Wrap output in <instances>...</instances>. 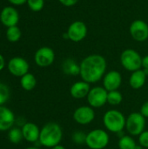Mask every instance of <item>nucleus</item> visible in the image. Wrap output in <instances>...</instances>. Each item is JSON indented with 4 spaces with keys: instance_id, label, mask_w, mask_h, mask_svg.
Instances as JSON below:
<instances>
[{
    "instance_id": "f257e3e1",
    "label": "nucleus",
    "mask_w": 148,
    "mask_h": 149,
    "mask_svg": "<svg viewBox=\"0 0 148 149\" xmlns=\"http://www.w3.org/2000/svg\"><path fill=\"white\" fill-rule=\"evenodd\" d=\"M81 79L91 84L96 83L104 78L106 70V58L99 54H92L85 57L79 65Z\"/></svg>"
},
{
    "instance_id": "f03ea898",
    "label": "nucleus",
    "mask_w": 148,
    "mask_h": 149,
    "mask_svg": "<svg viewBox=\"0 0 148 149\" xmlns=\"http://www.w3.org/2000/svg\"><path fill=\"white\" fill-rule=\"evenodd\" d=\"M63 138V130L61 127L55 122L45 124L40 130L38 141L46 148H53L60 143Z\"/></svg>"
},
{
    "instance_id": "7ed1b4c3",
    "label": "nucleus",
    "mask_w": 148,
    "mask_h": 149,
    "mask_svg": "<svg viewBox=\"0 0 148 149\" xmlns=\"http://www.w3.org/2000/svg\"><path fill=\"white\" fill-rule=\"evenodd\" d=\"M103 123L105 127L108 131L115 134H120L126 127V119L121 112L112 109L107 111L104 114Z\"/></svg>"
},
{
    "instance_id": "20e7f679",
    "label": "nucleus",
    "mask_w": 148,
    "mask_h": 149,
    "mask_svg": "<svg viewBox=\"0 0 148 149\" xmlns=\"http://www.w3.org/2000/svg\"><path fill=\"white\" fill-rule=\"evenodd\" d=\"M110 138L103 129H94L86 134L85 145L90 149H104L107 147Z\"/></svg>"
},
{
    "instance_id": "39448f33",
    "label": "nucleus",
    "mask_w": 148,
    "mask_h": 149,
    "mask_svg": "<svg viewBox=\"0 0 148 149\" xmlns=\"http://www.w3.org/2000/svg\"><path fill=\"white\" fill-rule=\"evenodd\" d=\"M120 62L126 70L132 72L140 70L142 67L141 56L138 52L133 49H126L121 53Z\"/></svg>"
},
{
    "instance_id": "423d86ee",
    "label": "nucleus",
    "mask_w": 148,
    "mask_h": 149,
    "mask_svg": "<svg viewBox=\"0 0 148 149\" xmlns=\"http://www.w3.org/2000/svg\"><path fill=\"white\" fill-rule=\"evenodd\" d=\"M145 127L146 118L140 113H132L126 118V128L131 135H140L145 131Z\"/></svg>"
},
{
    "instance_id": "0eeeda50",
    "label": "nucleus",
    "mask_w": 148,
    "mask_h": 149,
    "mask_svg": "<svg viewBox=\"0 0 148 149\" xmlns=\"http://www.w3.org/2000/svg\"><path fill=\"white\" fill-rule=\"evenodd\" d=\"M107 93L108 92L103 86H95L91 88L88 95L87 101L91 107L100 108L107 103Z\"/></svg>"
},
{
    "instance_id": "6e6552de",
    "label": "nucleus",
    "mask_w": 148,
    "mask_h": 149,
    "mask_svg": "<svg viewBox=\"0 0 148 149\" xmlns=\"http://www.w3.org/2000/svg\"><path fill=\"white\" fill-rule=\"evenodd\" d=\"M87 34V27L82 21H75L70 24L65 36L73 42L82 41Z\"/></svg>"
},
{
    "instance_id": "1a4fd4ad",
    "label": "nucleus",
    "mask_w": 148,
    "mask_h": 149,
    "mask_svg": "<svg viewBox=\"0 0 148 149\" xmlns=\"http://www.w3.org/2000/svg\"><path fill=\"white\" fill-rule=\"evenodd\" d=\"M95 112L90 106H81L73 113V120L79 125H88L93 121Z\"/></svg>"
},
{
    "instance_id": "9d476101",
    "label": "nucleus",
    "mask_w": 148,
    "mask_h": 149,
    "mask_svg": "<svg viewBox=\"0 0 148 149\" xmlns=\"http://www.w3.org/2000/svg\"><path fill=\"white\" fill-rule=\"evenodd\" d=\"M36 64L40 67H47L50 66L55 59V53L53 50L50 47L44 46L39 48L34 57Z\"/></svg>"
},
{
    "instance_id": "9b49d317",
    "label": "nucleus",
    "mask_w": 148,
    "mask_h": 149,
    "mask_svg": "<svg viewBox=\"0 0 148 149\" xmlns=\"http://www.w3.org/2000/svg\"><path fill=\"white\" fill-rule=\"evenodd\" d=\"M130 34L136 41H146L148 38V24L140 19L133 21L130 25Z\"/></svg>"
},
{
    "instance_id": "f8f14e48",
    "label": "nucleus",
    "mask_w": 148,
    "mask_h": 149,
    "mask_svg": "<svg viewBox=\"0 0 148 149\" xmlns=\"http://www.w3.org/2000/svg\"><path fill=\"white\" fill-rule=\"evenodd\" d=\"M9 72L16 77H23L29 71L28 62L20 57H15L11 58L8 63Z\"/></svg>"
},
{
    "instance_id": "ddd939ff",
    "label": "nucleus",
    "mask_w": 148,
    "mask_h": 149,
    "mask_svg": "<svg viewBox=\"0 0 148 149\" xmlns=\"http://www.w3.org/2000/svg\"><path fill=\"white\" fill-rule=\"evenodd\" d=\"M122 83V76L118 71H110L103 78V87L107 91H116Z\"/></svg>"
},
{
    "instance_id": "4468645a",
    "label": "nucleus",
    "mask_w": 148,
    "mask_h": 149,
    "mask_svg": "<svg viewBox=\"0 0 148 149\" xmlns=\"http://www.w3.org/2000/svg\"><path fill=\"white\" fill-rule=\"evenodd\" d=\"M0 20L3 25L6 27H11L17 25L19 20V15L17 10L11 7H4L0 13Z\"/></svg>"
},
{
    "instance_id": "2eb2a0df",
    "label": "nucleus",
    "mask_w": 148,
    "mask_h": 149,
    "mask_svg": "<svg viewBox=\"0 0 148 149\" xmlns=\"http://www.w3.org/2000/svg\"><path fill=\"white\" fill-rule=\"evenodd\" d=\"M15 122L13 113L7 107L0 106V131L10 130Z\"/></svg>"
},
{
    "instance_id": "dca6fc26",
    "label": "nucleus",
    "mask_w": 148,
    "mask_h": 149,
    "mask_svg": "<svg viewBox=\"0 0 148 149\" xmlns=\"http://www.w3.org/2000/svg\"><path fill=\"white\" fill-rule=\"evenodd\" d=\"M22 133L24 139H25V141L29 142H37L39 140L40 130L38 127L34 123L27 122L24 124L22 127Z\"/></svg>"
},
{
    "instance_id": "f3484780",
    "label": "nucleus",
    "mask_w": 148,
    "mask_h": 149,
    "mask_svg": "<svg viewBox=\"0 0 148 149\" xmlns=\"http://www.w3.org/2000/svg\"><path fill=\"white\" fill-rule=\"evenodd\" d=\"M91 90L90 84L82 80L75 82L70 88V93L74 99H84L87 97L89 92Z\"/></svg>"
},
{
    "instance_id": "a211bd4d",
    "label": "nucleus",
    "mask_w": 148,
    "mask_h": 149,
    "mask_svg": "<svg viewBox=\"0 0 148 149\" xmlns=\"http://www.w3.org/2000/svg\"><path fill=\"white\" fill-rule=\"evenodd\" d=\"M147 76V75L145 72V71L141 70V69L137 70L135 72H133L131 76H130V79H129L130 86L135 90L140 89L146 83Z\"/></svg>"
},
{
    "instance_id": "6ab92c4d",
    "label": "nucleus",
    "mask_w": 148,
    "mask_h": 149,
    "mask_svg": "<svg viewBox=\"0 0 148 149\" xmlns=\"http://www.w3.org/2000/svg\"><path fill=\"white\" fill-rule=\"evenodd\" d=\"M20 84L22 88L24 89L25 91H31L32 89L35 88L37 85V80L33 74L28 72L23 77H21Z\"/></svg>"
},
{
    "instance_id": "aec40b11",
    "label": "nucleus",
    "mask_w": 148,
    "mask_h": 149,
    "mask_svg": "<svg viewBox=\"0 0 148 149\" xmlns=\"http://www.w3.org/2000/svg\"><path fill=\"white\" fill-rule=\"evenodd\" d=\"M63 70L66 74L70 75H78L80 72V67L77 63L71 58L66 59L63 63Z\"/></svg>"
},
{
    "instance_id": "412c9836",
    "label": "nucleus",
    "mask_w": 148,
    "mask_h": 149,
    "mask_svg": "<svg viewBox=\"0 0 148 149\" xmlns=\"http://www.w3.org/2000/svg\"><path fill=\"white\" fill-rule=\"evenodd\" d=\"M118 145L120 149H141V148L137 146L133 138L129 135L121 136Z\"/></svg>"
},
{
    "instance_id": "4be33fe9",
    "label": "nucleus",
    "mask_w": 148,
    "mask_h": 149,
    "mask_svg": "<svg viewBox=\"0 0 148 149\" xmlns=\"http://www.w3.org/2000/svg\"><path fill=\"white\" fill-rule=\"evenodd\" d=\"M123 100V96L118 90L111 91L107 93V103L111 106H118Z\"/></svg>"
},
{
    "instance_id": "5701e85b",
    "label": "nucleus",
    "mask_w": 148,
    "mask_h": 149,
    "mask_svg": "<svg viewBox=\"0 0 148 149\" xmlns=\"http://www.w3.org/2000/svg\"><path fill=\"white\" fill-rule=\"evenodd\" d=\"M6 38L10 42H12V43L18 41L19 38H21L20 29L17 25L9 27L7 29V31H6Z\"/></svg>"
},
{
    "instance_id": "b1692460",
    "label": "nucleus",
    "mask_w": 148,
    "mask_h": 149,
    "mask_svg": "<svg viewBox=\"0 0 148 149\" xmlns=\"http://www.w3.org/2000/svg\"><path fill=\"white\" fill-rule=\"evenodd\" d=\"M23 133H22V129L19 128H10V132H9V140L10 142L14 143V144H17L19 143L22 139H23Z\"/></svg>"
},
{
    "instance_id": "393cba45",
    "label": "nucleus",
    "mask_w": 148,
    "mask_h": 149,
    "mask_svg": "<svg viewBox=\"0 0 148 149\" xmlns=\"http://www.w3.org/2000/svg\"><path fill=\"white\" fill-rule=\"evenodd\" d=\"M10 97V90L8 86L3 83H0V106L4 104Z\"/></svg>"
},
{
    "instance_id": "a878e982",
    "label": "nucleus",
    "mask_w": 148,
    "mask_h": 149,
    "mask_svg": "<svg viewBox=\"0 0 148 149\" xmlns=\"http://www.w3.org/2000/svg\"><path fill=\"white\" fill-rule=\"evenodd\" d=\"M86 134L84 132L81 131H77L75 133H73L72 134V141L75 144L78 145H82V144H85V140H86Z\"/></svg>"
},
{
    "instance_id": "bb28decb",
    "label": "nucleus",
    "mask_w": 148,
    "mask_h": 149,
    "mask_svg": "<svg viewBox=\"0 0 148 149\" xmlns=\"http://www.w3.org/2000/svg\"><path fill=\"white\" fill-rule=\"evenodd\" d=\"M29 8L33 11H39L43 9L44 2V0H27Z\"/></svg>"
},
{
    "instance_id": "cd10ccee",
    "label": "nucleus",
    "mask_w": 148,
    "mask_h": 149,
    "mask_svg": "<svg viewBox=\"0 0 148 149\" xmlns=\"http://www.w3.org/2000/svg\"><path fill=\"white\" fill-rule=\"evenodd\" d=\"M139 142L141 147L148 148V131H144L139 135Z\"/></svg>"
},
{
    "instance_id": "c85d7f7f",
    "label": "nucleus",
    "mask_w": 148,
    "mask_h": 149,
    "mask_svg": "<svg viewBox=\"0 0 148 149\" xmlns=\"http://www.w3.org/2000/svg\"><path fill=\"white\" fill-rule=\"evenodd\" d=\"M64 6H66V7H71V6H73L75 5L79 0H58Z\"/></svg>"
},
{
    "instance_id": "c756f323",
    "label": "nucleus",
    "mask_w": 148,
    "mask_h": 149,
    "mask_svg": "<svg viewBox=\"0 0 148 149\" xmlns=\"http://www.w3.org/2000/svg\"><path fill=\"white\" fill-rule=\"evenodd\" d=\"M145 118H148V101L145 102L141 108H140V112Z\"/></svg>"
},
{
    "instance_id": "7c9ffc66",
    "label": "nucleus",
    "mask_w": 148,
    "mask_h": 149,
    "mask_svg": "<svg viewBox=\"0 0 148 149\" xmlns=\"http://www.w3.org/2000/svg\"><path fill=\"white\" fill-rule=\"evenodd\" d=\"M142 67L144 68V71L147 75H148V55L142 58Z\"/></svg>"
},
{
    "instance_id": "2f4dec72",
    "label": "nucleus",
    "mask_w": 148,
    "mask_h": 149,
    "mask_svg": "<svg viewBox=\"0 0 148 149\" xmlns=\"http://www.w3.org/2000/svg\"><path fill=\"white\" fill-rule=\"evenodd\" d=\"M8 1L14 5H22L24 3H27V0H8Z\"/></svg>"
},
{
    "instance_id": "473e14b6",
    "label": "nucleus",
    "mask_w": 148,
    "mask_h": 149,
    "mask_svg": "<svg viewBox=\"0 0 148 149\" xmlns=\"http://www.w3.org/2000/svg\"><path fill=\"white\" fill-rule=\"evenodd\" d=\"M4 65H5V61H4V58L0 54V71H2L4 67Z\"/></svg>"
},
{
    "instance_id": "72a5a7b5",
    "label": "nucleus",
    "mask_w": 148,
    "mask_h": 149,
    "mask_svg": "<svg viewBox=\"0 0 148 149\" xmlns=\"http://www.w3.org/2000/svg\"><path fill=\"white\" fill-rule=\"evenodd\" d=\"M51 149H65V147H63L62 145L58 144V145H57V146H55V147L51 148Z\"/></svg>"
},
{
    "instance_id": "f704fd0d",
    "label": "nucleus",
    "mask_w": 148,
    "mask_h": 149,
    "mask_svg": "<svg viewBox=\"0 0 148 149\" xmlns=\"http://www.w3.org/2000/svg\"><path fill=\"white\" fill-rule=\"evenodd\" d=\"M26 149H39V148H35V147H31V148H26Z\"/></svg>"
}]
</instances>
